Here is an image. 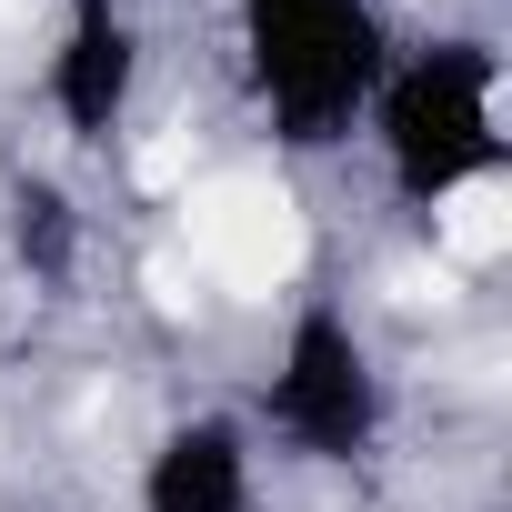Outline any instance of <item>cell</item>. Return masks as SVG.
<instances>
[{
    "label": "cell",
    "mask_w": 512,
    "mask_h": 512,
    "mask_svg": "<svg viewBox=\"0 0 512 512\" xmlns=\"http://www.w3.org/2000/svg\"><path fill=\"white\" fill-rule=\"evenodd\" d=\"M181 211H191V251H201L211 282H231V292H282V282L302 272V211H292L282 181L221 171V181H201Z\"/></svg>",
    "instance_id": "1"
},
{
    "label": "cell",
    "mask_w": 512,
    "mask_h": 512,
    "mask_svg": "<svg viewBox=\"0 0 512 512\" xmlns=\"http://www.w3.org/2000/svg\"><path fill=\"white\" fill-rule=\"evenodd\" d=\"M502 241H512V191L502 181H462L442 201V251H452V262H492Z\"/></svg>",
    "instance_id": "2"
},
{
    "label": "cell",
    "mask_w": 512,
    "mask_h": 512,
    "mask_svg": "<svg viewBox=\"0 0 512 512\" xmlns=\"http://www.w3.org/2000/svg\"><path fill=\"white\" fill-rule=\"evenodd\" d=\"M141 181H151V191H171V181H191V131H161V141L141 151Z\"/></svg>",
    "instance_id": "3"
},
{
    "label": "cell",
    "mask_w": 512,
    "mask_h": 512,
    "mask_svg": "<svg viewBox=\"0 0 512 512\" xmlns=\"http://www.w3.org/2000/svg\"><path fill=\"white\" fill-rule=\"evenodd\" d=\"M151 292H161V312H191V272L181 262H151Z\"/></svg>",
    "instance_id": "4"
}]
</instances>
